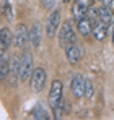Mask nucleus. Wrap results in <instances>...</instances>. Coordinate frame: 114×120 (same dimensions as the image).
<instances>
[{
	"instance_id": "nucleus-1",
	"label": "nucleus",
	"mask_w": 114,
	"mask_h": 120,
	"mask_svg": "<svg viewBox=\"0 0 114 120\" xmlns=\"http://www.w3.org/2000/svg\"><path fill=\"white\" fill-rule=\"evenodd\" d=\"M34 71V62H33V55L24 52L20 57V81H28L31 78Z\"/></svg>"
},
{
	"instance_id": "nucleus-2",
	"label": "nucleus",
	"mask_w": 114,
	"mask_h": 120,
	"mask_svg": "<svg viewBox=\"0 0 114 120\" xmlns=\"http://www.w3.org/2000/svg\"><path fill=\"white\" fill-rule=\"evenodd\" d=\"M75 38L77 36H75V31H73V26H72V21L70 20L64 21V24L59 29V44H60V47H65L67 44H73Z\"/></svg>"
},
{
	"instance_id": "nucleus-3",
	"label": "nucleus",
	"mask_w": 114,
	"mask_h": 120,
	"mask_svg": "<svg viewBox=\"0 0 114 120\" xmlns=\"http://www.w3.org/2000/svg\"><path fill=\"white\" fill-rule=\"evenodd\" d=\"M59 29H60V10H54L46 21V36L49 39L56 38Z\"/></svg>"
},
{
	"instance_id": "nucleus-4",
	"label": "nucleus",
	"mask_w": 114,
	"mask_h": 120,
	"mask_svg": "<svg viewBox=\"0 0 114 120\" xmlns=\"http://www.w3.org/2000/svg\"><path fill=\"white\" fill-rule=\"evenodd\" d=\"M62 99H64L62 98V81L54 80L52 81V86H51V91H49V96H47L51 109H56L57 105L62 102Z\"/></svg>"
},
{
	"instance_id": "nucleus-5",
	"label": "nucleus",
	"mask_w": 114,
	"mask_h": 120,
	"mask_svg": "<svg viewBox=\"0 0 114 120\" xmlns=\"http://www.w3.org/2000/svg\"><path fill=\"white\" fill-rule=\"evenodd\" d=\"M28 42H31L29 41V31L26 29L24 24H18L16 29H15V33H13V44L18 49H26Z\"/></svg>"
},
{
	"instance_id": "nucleus-6",
	"label": "nucleus",
	"mask_w": 114,
	"mask_h": 120,
	"mask_svg": "<svg viewBox=\"0 0 114 120\" xmlns=\"http://www.w3.org/2000/svg\"><path fill=\"white\" fill-rule=\"evenodd\" d=\"M29 83H31L33 91H36V93L42 91L44 86H46V70H44L42 67L34 68V71H33L31 78H29Z\"/></svg>"
},
{
	"instance_id": "nucleus-7",
	"label": "nucleus",
	"mask_w": 114,
	"mask_h": 120,
	"mask_svg": "<svg viewBox=\"0 0 114 120\" xmlns=\"http://www.w3.org/2000/svg\"><path fill=\"white\" fill-rule=\"evenodd\" d=\"M70 89H72L73 98H77V99L85 96V80L80 73H73V76L70 80Z\"/></svg>"
},
{
	"instance_id": "nucleus-8",
	"label": "nucleus",
	"mask_w": 114,
	"mask_h": 120,
	"mask_svg": "<svg viewBox=\"0 0 114 120\" xmlns=\"http://www.w3.org/2000/svg\"><path fill=\"white\" fill-rule=\"evenodd\" d=\"M65 59H67V62L70 63V65H75L78 60L81 59V49H80V45L78 44H67L65 47Z\"/></svg>"
},
{
	"instance_id": "nucleus-9",
	"label": "nucleus",
	"mask_w": 114,
	"mask_h": 120,
	"mask_svg": "<svg viewBox=\"0 0 114 120\" xmlns=\"http://www.w3.org/2000/svg\"><path fill=\"white\" fill-rule=\"evenodd\" d=\"M8 80H10V86L16 88L20 80V59L13 57L10 59V73H8Z\"/></svg>"
},
{
	"instance_id": "nucleus-10",
	"label": "nucleus",
	"mask_w": 114,
	"mask_h": 120,
	"mask_svg": "<svg viewBox=\"0 0 114 120\" xmlns=\"http://www.w3.org/2000/svg\"><path fill=\"white\" fill-rule=\"evenodd\" d=\"M88 10H90V7L85 5V3H81L80 0H75V2L72 3V16H73L77 21H80L81 18L88 16Z\"/></svg>"
},
{
	"instance_id": "nucleus-11",
	"label": "nucleus",
	"mask_w": 114,
	"mask_h": 120,
	"mask_svg": "<svg viewBox=\"0 0 114 120\" xmlns=\"http://www.w3.org/2000/svg\"><path fill=\"white\" fill-rule=\"evenodd\" d=\"M77 31L81 36H90L93 33V20L90 16H85L80 21H77Z\"/></svg>"
},
{
	"instance_id": "nucleus-12",
	"label": "nucleus",
	"mask_w": 114,
	"mask_h": 120,
	"mask_svg": "<svg viewBox=\"0 0 114 120\" xmlns=\"http://www.w3.org/2000/svg\"><path fill=\"white\" fill-rule=\"evenodd\" d=\"M8 73H10V59H8L7 50H2V54H0V80L5 81L8 78Z\"/></svg>"
},
{
	"instance_id": "nucleus-13",
	"label": "nucleus",
	"mask_w": 114,
	"mask_h": 120,
	"mask_svg": "<svg viewBox=\"0 0 114 120\" xmlns=\"http://www.w3.org/2000/svg\"><path fill=\"white\" fill-rule=\"evenodd\" d=\"M41 31H42V29H41L39 21L33 23V26H31V29H29V41H31V45H33V47H39V44H41V36H42Z\"/></svg>"
},
{
	"instance_id": "nucleus-14",
	"label": "nucleus",
	"mask_w": 114,
	"mask_h": 120,
	"mask_svg": "<svg viewBox=\"0 0 114 120\" xmlns=\"http://www.w3.org/2000/svg\"><path fill=\"white\" fill-rule=\"evenodd\" d=\"M108 26L106 23L103 21H95L93 20V36H95L98 41H103L106 36H108Z\"/></svg>"
},
{
	"instance_id": "nucleus-15",
	"label": "nucleus",
	"mask_w": 114,
	"mask_h": 120,
	"mask_svg": "<svg viewBox=\"0 0 114 120\" xmlns=\"http://www.w3.org/2000/svg\"><path fill=\"white\" fill-rule=\"evenodd\" d=\"M12 42H13V34H12V31L3 26L2 31H0V49H2V50H8V47L12 45Z\"/></svg>"
},
{
	"instance_id": "nucleus-16",
	"label": "nucleus",
	"mask_w": 114,
	"mask_h": 120,
	"mask_svg": "<svg viewBox=\"0 0 114 120\" xmlns=\"http://www.w3.org/2000/svg\"><path fill=\"white\" fill-rule=\"evenodd\" d=\"M98 20L103 21V23H106V24H111V21H113L111 7H108V5L99 7V8H98Z\"/></svg>"
},
{
	"instance_id": "nucleus-17",
	"label": "nucleus",
	"mask_w": 114,
	"mask_h": 120,
	"mask_svg": "<svg viewBox=\"0 0 114 120\" xmlns=\"http://www.w3.org/2000/svg\"><path fill=\"white\" fill-rule=\"evenodd\" d=\"M33 119H49L47 112L42 109L41 104H38V105L34 107V110H33Z\"/></svg>"
},
{
	"instance_id": "nucleus-18",
	"label": "nucleus",
	"mask_w": 114,
	"mask_h": 120,
	"mask_svg": "<svg viewBox=\"0 0 114 120\" xmlns=\"http://www.w3.org/2000/svg\"><path fill=\"white\" fill-rule=\"evenodd\" d=\"M93 83L90 80H85V98L86 99H91L93 98Z\"/></svg>"
},
{
	"instance_id": "nucleus-19",
	"label": "nucleus",
	"mask_w": 114,
	"mask_h": 120,
	"mask_svg": "<svg viewBox=\"0 0 114 120\" xmlns=\"http://www.w3.org/2000/svg\"><path fill=\"white\" fill-rule=\"evenodd\" d=\"M41 2H42V7L47 8V10H51V8L56 5V0H41Z\"/></svg>"
},
{
	"instance_id": "nucleus-20",
	"label": "nucleus",
	"mask_w": 114,
	"mask_h": 120,
	"mask_svg": "<svg viewBox=\"0 0 114 120\" xmlns=\"http://www.w3.org/2000/svg\"><path fill=\"white\" fill-rule=\"evenodd\" d=\"M103 3H104V5H108V7H111V8H113V0H103Z\"/></svg>"
},
{
	"instance_id": "nucleus-21",
	"label": "nucleus",
	"mask_w": 114,
	"mask_h": 120,
	"mask_svg": "<svg viewBox=\"0 0 114 120\" xmlns=\"http://www.w3.org/2000/svg\"><path fill=\"white\" fill-rule=\"evenodd\" d=\"M113 42H114V28H113Z\"/></svg>"
},
{
	"instance_id": "nucleus-22",
	"label": "nucleus",
	"mask_w": 114,
	"mask_h": 120,
	"mask_svg": "<svg viewBox=\"0 0 114 120\" xmlns=\"http://www.w3.org/2000/svg\"><path fill=\"white\" fill-rule=\"evenodd\" d=\"M113 8H114V0H113Z\"/></svg>"
},
{
	"instance_id": "nucleus-23",
	"label": "nucleus",
	"mask_w": 114,
	"mask_h": 120,
	"mask_svg": "<svg viewBox=\"0 0 114 120\" xmlns=\"http://www.w3.org/2000/svg\"><path fill=\"white\" fill-rule=\"evenodd\" d=\"M96 2H103V0H96Z\"/></svg>"
}]
</instances>
